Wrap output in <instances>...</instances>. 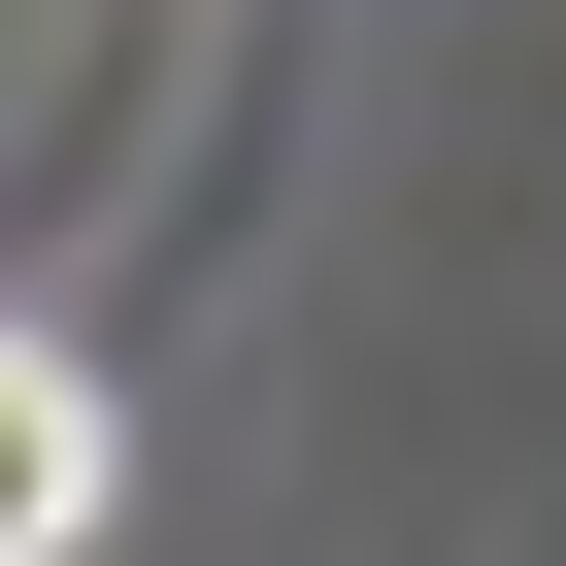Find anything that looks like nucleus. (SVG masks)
I'll return each instance as SVG.
<instances>
[{"label": "nucleus", "mask_w": 566, "mask_h": 566, "mask_svg": "<svg viewBox=\"0 0 566 566\" xmlns=\"http://www.w3.org/2000/svg\"><path fill=\"white\" fill-rule=\"evenodd\" d=\"M67 533H101V367L0 301V566H67Z\"/></svg>", "instance_id": "obj_1"}]
</instances>
